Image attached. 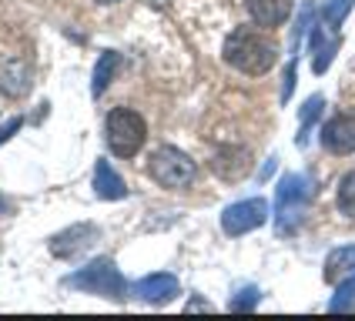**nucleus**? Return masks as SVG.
Instances as JSON below:
<instances>
[{"mask_svg": "<svg viewBox=\"0 0 355 321\" xmlns=\"http://www.w3.org/2000/svg\"><path fill=\"white\" fill-rule=\"evenodd\" d=\"M275 57H278L275 44L265 34L252 30V27H238V30H232V37L225 40V60L235 71L248 74V77L268 74L275 67Z\"/></svg>", "mask_w": 355, "mask_h": 321, "instance_id": "nucleus-1", "label": "nucleus"}, {"mask_svg": "<svg viewBox=\"0 0 355 321\" xmlns=\"http://www.w3.org/2000/svg\"><path fill=\"white\" fill-rule=\"evenodd\" d=\"M315 198V181L309 174H285L275 187V231L278 235H292L302 218L305 208Z\"/></svg>", "mask_w": 355, "mask_h": 321, "instance_id": "nucleus-2", "label": "nucleus"}, {"mask_svg": "<svg viewBox=\"0 0 355 321\" xmlns=\"http://www.w3.org/2000/svg\"><path fill=\"white\" fill-rule=\"evenodd\" d=\"M104 138H107V147L118 154V158H135L141 147H144V138H148V124L138 111L131 107H114L107 120H104Z\"/></svg>", "mask_w": 355, "mask_h": 321, "instance_id": "nucleus-3", "label": "nucleus"}, {"mask_svg": "<svg viewBox=\"0 0 355 321\" xmlns=\"http://www.w3.org/2000/svg\"><path fill=\"white\" fill-rule=\"evenodd\" d=\"M67 288L74 291H87V295H104V298H124V278L121 271L114 268L111 258H98V261H87L80 271H74L67 278Z\"/></svg>", "mask_w": 355, "mask_h": 321, "instance_id": "nucleus-4", "label": "nucleus"}, {"mask_svg": "<svg viewBox=\"0 0 355 321\" xmlns=\"http://www.w3.org/2000/svg\"><path fill=\"white\" fill-rule=\"evenodd\" d=\"M148 171H151V178L158 181L161 187H188L198 174L195 160L188 158L184 151H178V147H168V144L151 154Z\"/></svg>", "mask_w": 355, "mask_h": 321, "instance_id": "nucleus-5", "label": "nucleus"}, {"mask_svg": "<svg viewBox=\"0 0 355 321\" xmlns=\"http://www.w3.org/2000/svg\"><path fill=\"white\" fill-rule=\"evenodd\" d=\"M265 221H268V201L248 198V201H238V204L221 211V231L238 238V235H248V231L261 228Z\"/></svg>", "mask_w": 355, "mask_h": 321, "instance_id": "nucleus-6", "label": "nucleus"}, {"mask_svg": "<svg viewBox=\"0 0 355 321\" xmlns=\"http://www.w3.org/2000/svg\"><path fill=\"white\" fill-rule=\"evenodd\" d=\"M322 147L332 154H352L355 151V118L338 114V118L325 120L322 127Z\"/></svg>", "mask_w": 355, "mask_h": 321, "instance_id": "nucleus-7", "label": "nucleus"}, {"mask_svg": "<svg viewBox=\"0 0 355 321\" xmlns=\"http://www.w3.org/2000/svg\"><path fill=\"white\" fill-rule=\"evenodd\" d=\"M181 291L178 288V278L175 275H148V278L135 281V288H131V295L141 301H151V304H164V301H171Z\"/></svg>", "mask_w": 355, "mask_h": 321, "instance_id": "nucleus-8", "label": "nucleus"}, {"mask_svg": "<svg viewBox=\"0 0 355 321\" xmlns=\"http://www.w3.org/2000/svg\"><path fill=\"white\" fill-rule=\"evenodd\" d=\"M0 91L7 98H27V91H31V67L17 57L3 60L0 64Z\"/></svg>", "mask_w": 355, "mask_h": 321, "instance_id": "nucleus-9", "label": "nucleus"}, {"mask_svg": "<svg viewBox=\"0 0 355 321\" xmlns=\"http://www.w3.org/2000/svg\"><path fill=\"white\" fill-rule=\"evenodd\" d=\"M245 7L258 27H278L292 14V0H245Z\"/></svg>", "mask_w": 355, "mask_h": 321, "instance_id": "nucleus-10", "label": "nucleus"}, {"mask_svg": "<svg viewBox=\"0 0 355 321\" xmlns=\"http://www.w3.org/2000/svg\"><path fill=\"white\" fill-rule=\"evenodd\" d=\"M94 194L104 201L128 198V184H124V178H121L107 160H98V167H94Z\"/></svg>", "mask_w": 355, "mask_h": 321, "instance_id": "nucleus-11", "label": "nucleus"}, {"mask_svg": "<svg viewBox=\"0 0 355 321\" xmlns=\"http://www.w3.org/2000/svg\"><path fill=\"white\" fill-rule=\"evenodd\" d=\"M98 231L91 228V224H74L71 231H64V235H58V238L51 241V251L54 255H60V258H67V255H78L80 248H87L91 244V238H94Z\"/></svg>", "mask_w": 355, "mask_h": 321, "instance_id": "nucleus-12", "label": "nucleus"}, {"mask_svg": "<svg viewBox=\"0 0 355 321\" xmlns=\"http://www.w3.org/2000/svg\"><path fill=\"white\" fill-rule=\"evenodd\" d=\"M345 275H355V244L336 248L329 258H325V281H338Z\"/></svg>", "mask_w": 355, "mask_h": 321, "instance_id": "nucleus-13", "label": "nucleus"}, {"mask_svg": "<svg viewBox=\"0 0 355 321\" xmlns=\"http://www.w3.org/2000/svg\"><path fill=\"white\" fill-rule=\"evenodd\" d=\"M118 67H121V54H114V51H104V54L98 57V67H94V80H91V94H94V98H101V94L107 91V84L114 80Z\"/></svg>", "mask_w": 355, "mask_h": 321, "instance_id": "nucleus-14", "label": "nucleus"}, {"mask_svg": "<svg viewBox=\"0 0 355 321\" xmlns=\"http://www.w3.org/2000/svg\"><path fill=\"white\" fill-rule=\"evenodd\" d=\"M309 47H312V54H315L312 71H315V74H325V71H329V64H332V57H336V51H338V40H325L322 37V30L312 27V40H309Z\"/></svg>", "mask_w": 355, "mask_h": 321, "instance_id": "nucleus-15", "label": "nucleus"}, {"mask_svg": "<svg viewBox=\"0 0 355 321\" xmlns=\"http://www.w3.org/2000/svg\"><path fill=\"white\" fill-rule=\"evenodd\" d=\"M322 104H325L322 94H312V98L305 100V107H302V120H298V138H295L298 147H305V144H309V131H312V124L322 118Z\"/></svg>", "mask_w": 355, "mask_h": 321, "instance_id": "nucleus-16", "label": "nucleus"}, {"mask_svg": "<svg viewBox=\"0 0 355 321\" xmlns=\"http://www.w3.org/2000/svg\"><path fill=\"white\" fill-rule=\"evenodd\" d=\"M336 204H338V211H342L345 218H355V171H349L345 178L338 181Z\"/></svg>", "mask_w": 355, "mask_h": 321, "instance_id": "nucleus-17", "label": "nucleus"}, {"mask_svg": "<svg viewBox=\"0 0 355 321\" xmlns=\"http://www.w3.org/2000/svg\"><path fill=\"white\" fill-rule=\"evenodd\" d=\"M355 0H329L325 3V10H322V20H325V27H342V20L349 17V10H352Z\"/></svg>", "mask_w": 355, "mask_h": 321, "instance_id": "nucleus-18", "label": "nucleus"}, {"mask_svg": "<svg viewBox=\"0 0 355 321\" xmlns=\"http://www.w3.org/2000/svg\"><path fill=\"white\" fill-rule=\"evenodd\" d=\"M352 301H355V275L338 284L336 298L329 301V308H332V311H345V308H352Z\"/></svg>", "mask_w": 355, "mask_h": 321, "instance_id": "nucleus-19", "label": "nucleus"}, {"mask_svg": "<svg viewBox=\"0 0 355 321\" xmlns=\"http://www.w3.org/2000/svg\"><path fill=\"white\" fill-rule=\"evenodd\" d=\"M261 298V291H258L255 284H248V288H241L238 291V298H232V311H252Z\"/></svg>", "mask_w": 355, "mask_h": 321, "instance_id": "nucleus-20", "label": "nucleus"}, {"mask_svg": "<svg viewBox=\"0 0 355 321\" xmlns=\"http://www.w3.org/2000/svg\"><path fill=\"white\" fill-rule=\"evenodd\" d=\"M309 24H312V3H305V7H302V17H298V27H295V44H298V37H302V34H305V30H309Z\"/></svg>", "mask_w": 355, "mask_h": 321, "instance_id": "nucleus-21", "label": "nucleus"}, {"mask_svg": "<svg viewBox=\"0 0 355 321\" xmlns=\"http://www.w3.org/2000/svg\"><path fill=\"white\" fill-rule=\"evenodd\" d=\"M292 87H295V60L288 64V71H285V84H282V100L292 98Z\"/></svg>", "mask_w": 355, "mask_h": 321, "instance_id": "nucleus-22", "label": "nucleus"}, {"mask_svg": "<svg viewBox=\"0 0 355 321\" xmlns=\"http://www.w3.org/2000/svg\"><path fill=\"white\" fill-rule=\"evenodd\" d=\"M17 131H20V118L7 120V124H3V127H0V144H3V140H7V138H14V134H17Z\"/></svg>", "mask_w": 355, "mask_h": 321, "instance_id": "nucleus-23", "label": "nucleus"}, {"mask_svg": "<svg viewBox=\"0 0 355 321\" xmlns=\"http://www.w3.org/2000/svg\"><path fill=\"white\" fill-rule=\"evenodd\" d=\"M101 3H118V0H101Z\"/></svg>", "mask_w": 355, "mask_h": 321, "instance_id": "nucleus-24", "label": "nucleus"}]
</instances>
